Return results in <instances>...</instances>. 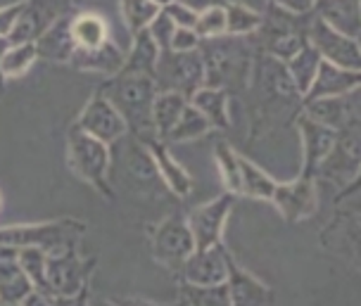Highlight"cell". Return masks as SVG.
<instances>
[{
  "label": "cell",
  "instance_id": "6da1fadb",
  "mask_svg": "<svg viewBox=\"0 0 361 306\" xmlns=\"http://www.w3.org/2000/svg\"><path fill=\"white\" fill-rule=\"evenodd\" d=\"M255 93V129H267L283 117H293L302 105V93L279 57L257 50L250 84Z\"/></svg>",
  "mask_w": 361,
  "mask_h": 306
},
{
  "label": "cell",
  "instance_id": "7a4b0ae2",
  "mask_svg": "<svg viewBox=\"0 0 361 306\" xmlns=\"http://www.w3.org/2000/svg\"><path fill=\"white\" fill-rule=\"evenodd\" d=\"M200 55L204 62V84L209 88H247L257 50L250 36L221 34L214 38H200Z\"/></svg>",
  "mask_w": 361,
  "mask_h": 306
},
{
  "label": "cell",
  "instance_id": "3957f363",
  "mask_svg": "<svg viewBox=\"0 0 361 306\" xmlns=\"http://www.w3.org/2000/svg\"><path fill=\"white\" fill-rule=\"evenodd\" d=\"M100 93L117 107L133 138H138L140 143L159 138L152 124V102L157 95L152 76L119 72L100 88Z\"/></svg>",
  "mask_w": 361,
  "mask_h": 306
},
{
  "label": "cell",
  "instance_id": "277c9868",
  "mask_svg": "<svg viewBox=\"0 0 361 306\" xmlns=\"http://www.w3.org/2000/svg\"><path fill=\"white\" fill-rule=\"evenodd\" d=\"M67 159L69 167L79 178L90 183L100 195L112 197L109 188V167H112V155H109V145L102 140L93 138L86 133L79 124H74L67 133Z\"/></svg>",
  "mask_w": 361,
  "mask_h": 306
},
{
  "label": "cell",
  "instance_id": "5b68a950",
  "mask_svg": "<svg viewBox=\"0 0 361 306\" xmlns=\"http://www.w3.org/2000/svg\"><path fill=\"white\" fill-rule=\"evenodd\" d=\"M154 86L157 91H176L190 98L204 84V62L200 50H159L154 67Z\"/></svg>",
  "mask_w": 361,
  "mask_h": 306
},
{
  "label": "cell",
  "instance_id": "8992f818",
  "mask_svg": "<svg viewBox=\"0 0 361 306\" xmlns=\"http://www.w3.org/2000/svg\"><path fill=\"white\" fill-rule=\"evenodd\" d=\"M309 15H312V12H309ZM305 36H307L309 46H314L316 53L321 55V60L331 62V65H338L343 69H354V72L361 69V48H359L357 38L328 27L324 19H319L316 15L307 17Z\"/></svg>",
  "mask_w": 361,
  "mask_h": 306
},
{
  "label": "cell",
  "instance_id": "52a82bcc",
  "mask_svg": "<svg viewBox=\"0 0 361 306\" xmlns=\"http://www.w3.org/2000/svg\"><path fill=\"white\" fill-rule=\"evenodd\" d=\"M93 261H81L76 254V247H67L60 252H48L45 257V278L57 297L62 299H79L83 295V288L88 283V273L93 269Z\"/></svg>",
  "mask_w": 361,
  "mask_h": 306
},
{
  "label": "cell",
  "instance_id": "ba28073f",
  "mask_svg": "<svg viewBox=\"0 0 361 306\" xmlns=\"http://www.w3.org/2000/svg\"><path fill=\"white\" fill-rule=\"evenodd\" d=\"M83 231L81 223L62 221L45 223V226H15L0 231V245L12 247H41L45 252H60L74 247Z\"/></svg>",
  "mask_w": 361,
  "mask_h": 306
},
{
  "label": "cell",
  "instance_id": "9c48e42d",
  "mask_svg": "<svg viewBox=\"0 0 361 306\" xmlns=\"http://www.w3.org/2000/svg\"><path fill=\"white\" fill-rule=\"evenodd\" d=\"M195 250V240L188 228V221L180 214H171L154 228L152 235V254L164 269L180 271L183 261Z\"/></svg>",
  "mask_w": 361,
  "mask_h": 306
},
{
  "label": "cell",
  "instance_id": "30bf717a",
  "mask_svg": "<svg viewBox=\"0 0 361 306\" xmlns=\"http://www.w3.org/2000/svg\"><path fill=\"white\" fill-rule=\"evenodd\" d=\"M72 0H24L15 29L10 31V43H36L60 17L67 15Z\"/></svg>",
  "mask_w": 361,
  "mask_h": 306
},
{
  "label": "cell",
  "instance_id": "8fae6325",
  "mask_svg": "<svg viewBox=\"0 0 361 306\" xmlns=\"http://www.w3.org/2000/svg\"><path fill=\"white\" fill-rule=\"evenodd\" d=\"M231 209H233V195L231 193H224L207 204H200V207L192 209V214L185 221H188L192 240H195V250L221 242V233Z\"/></svg>",
  "mask_w": 361,
  "mask_h": 306
},
{
  "label": "cell",
  "instance_id": "7c38bea8",
  "mask_svg": "<svg viewBox=\"0 0 361 306\" xmlns=\"http://www.w3.org/2000/svg\"><path fill=\"white\" fill-rule=\"evenodd\" d=\"M79 126L93 138L102 140L105 145L119 143L128 133L124 117H121L117 112V107H114L100 91L90 98L86 107H83V112L79 117Z\"/></svg>",
  "mask_w": 361,
  "mask_h": 306
},
{
  "label": "cell",
  "instance_id": "4fadbf2b",
  "mask_svg": "<svg viewBox=\"0 0 361 306\" xmlns=\"http://www.w3.org/2000/svg\"><path fill=\"white\" fill-rule=\"evenodd\" d=\"M271 202L283 214V219L290 223H298L309 219L316 212V183L314 178L300 176L298 181L276 183Z\"/></svg>",
  "mask_w": 361,
  "mask_h": 306
},
{
  "label": "cell",
  "instance_id": "5bb4252c",
  "mask_svg": "<svg viewBox=\"0 0 361 306\" xmlns=\"http://www.w3.org/2000/svg\"><path fill=\"white\" fill-rule=\"evenodd\" d=\"M228 257L226 247L221 242L202 250H192V254L183 261L180 266V278L185 283H195V285H219L226 283V273H228Z\"/></svg>",
  "mask_w": 361,
  "mask_h": 306
},
{
  "label": "cell",
  "instance_id": "9a60e30c",
  "mask_svg": "<svg viewBox=\"0 0 361 306\" xmlns=\"http://www.w3.org/2000/svg\"><path fill=\"white\" fill-rule=\"evenodd\" d=\"M302 105H305V114L309 119L319 121L333 131L359 124V88L343 95H331V98H316L302 102Z\"/></svg>",
  "mask_w": 361,
  "mask_h": 306
},
{
  "label": "cell",
  "instance_id": "2e32d148",
  "mask_svg": "<svg viewBox=\"0 0 361 306\" xmlns=\"http://www.w3.org/2000/svg\"><path fill=\"white\" fill-rule=\"evenodd\" d=\"M359 171V124L335 131L333 148L321 162L319 174L326 178H352Z\"/></svg>",
  "mask_w": 361,
  "mask_h": 306
},
{
  "label": "cell",
  "instance_id": "e0dca14e",
  "mask_svg": "<svg viewBox=\"0 0 361 306\" xmlns=\"http://www.w3.org/2000/svg\"><path fill=\"white\" fill-rule=\"evenodd\" d=\"M298 126L302 133V145H305V164H302V176L314 178L319 174L321 162L326 159V155L333 148L335 131L328 126L319 124V121L309 119L307 114H300Z\"/></svg>",
  "mask_w": 361,
  "mask_h": 306
},
{
  "label": "cell",
  "instance_id": "ac0fdd59",
  "mask_svg": "<svg viewBox=\"0 0 361 306\" xmlns=\"http://www.w3.org/2000/svg\"><path fill=\"white\" fill-rule=\"evenodd\" d=\"M361 84V74L354 69H343L338 65L321 60L319 72H316L312 86L302 95V102L316 100V98H331V95H343L350 91H357Z\"/></svg>",
  "mask_w": 361,
  "mask_h": 306
},
{
  "label": "cell",
  "instance_id": "d6986e66",
  "mask_svg": "<svg viewBox=\"0 0 361 306\" xmlns=\"http://www.w3.org/2000/svg\"><path fill=\"white\" fill-rule=\"evenodd\" d=\"M17 247L0 245V304H22L34 285L17 259Z\"/></svg>",
  "mask_w": 361,
  "mask_h": 306
},
{
  "label": "cell",
  "instance_id": "ffe728a7",
  "mask_svg": "<svg viewBox=\"0 0 361 306\" xmlns=\"http://www.w3.org/2000/svg\"><path fill=\"white\" fill-rule=\"evenodd\" d=\"M145 148L150 150V155H152V162H154V169H157L159 181H162L173 195H178V197L190 195L192 178L188 176V171H185L176 159L171 157V152H169V148H166L164 140L152 138L145 143Z\"/></svg>",
  "mask_w": 361,
  "mask_h": 306
},
{
  "label": "cell",
  "instance_id": "44dd1931",
  "mask_svg": "<svg viewBox=\"0 0 361 306\" xmlns=\"http://www.w3.org/2000/svg\"><path fill=\"white\" fill-rule=\"evenodd\" d=\"M124 60H126V55L121 53L117 43L105 41L98 48H88V50L74 48L67 62L76 69H83V72H98L105 76H114L121 72Z\"/></svg>",
  "mask_w": 361,
  "mask_h": 306
},
{
  "label": "cell",
  "instance_id": "7402d4cb",
  "mask_svg": "<svg viewBox=\"0 0 361 306\" xmlns=\"http://www.w3.org/2000/svg\"><path fill=\"white\" fill-rule=\"evenodd\" d=\"M226 288H228L231 304H271L274 302V292L271 288L257 280L252 273H247L245 269L235 264L228 257V273H226Z\"/></svg>",
  "mask_w": 361,
  "mask_h": 306
},
{
  "label": "cell",
  "instance_id": "603a6c76",
  "mask_svg": "<svg viewBox=\"0 0 361 306\" xmlns=\"http://www.w3.org/2000/svg\"><path fill=\"white\" fill-rule=\"evenodd\" d=\"M312 12L319 19H324L328 27L359 38V0H314Z\"/></svg>",
  "mask_w": 361,
  "mask_h": 306
},
{
  "label": "cell",
  "instance_id": "cb8c5ba5",
  "mask_svg": "<svg viewBox=\"0 0 361 306\" xmlns=\"http://www.w3.org/2000/svg\"><path fill=\"white\" fill-rule=\"evenodd\" d=\"M188 102L209 121L212 129H228V91L200 86Z\"/></svg>",
  "mask_w": 361,
  "mask_h": 306
},
{
  "label": "cell",
  "instance_id": "d4e9b609",
  "mask_svg": "<svg viewBox=\"0 0 361 306\" xmlns=\"http://www.w3.org/2000/svg\"><path fill=\"white\" fill-rule=\"evenodd\" d=\"M69 34H72L74 48H98L105 41H109L107 22L100 15L93 12H81L74 19H69Z\"/></svg>",
  "mask_w": 361,
  "mask_h": 306
},
{
  "label": "cell",
  "instance_id": "484cf974",
  "mask_svg": "<svg viewBox=\"0 0 361 306\" xmlns=\"http://www.w3.org/2000/svg\"><path fill=\"white\" fill-rule=\"evenodd\" d=\"M36 50H38V57H45V60L67 62L74 50L72 34H69V19L67 17L57 19L53 27L36 41Z\"/></svg>",
  "mask_w": 361,
  "mask_h": 306
},
{
  "label": "cell",
  "instance_id": "4316f807",
  "mask_svg": "<svg viewBox=\"0 0 361 306\" xmlns=\"http://www.w3.org/2000/svg\"><path fill=\"white\" fill-rule=\"evenodd\" d=\"M157 57H159V48H157V43L152 41V36L147 34V29L135 31V34H133L131 53L126 55L121 72H133V74L154 76V67H157Z\"/></svg>",
  "mask_w": 361,
  "mask_h": 306
},
{
  "label": "cell",
  "instance_id": "83f0119b",
  "mask_svg": "<svg viewBox=\"0 0 361 306\" xmlns=\"http://www.w3.org/2000/svg\"><path fill=\"white\" fill-rule=\"evenodd\" d=\"M188 105V98L176 91H157L152 102V124L159 138H166V133L171 131V126L176 124L180 112Z\"/></svg>",
  "mask_w": 361,
  "mask_h": 306
},
{
  "label": "cell",
  "instance_id": "f1b7e54d",
  "mask_svg": "<svg viewBox=\"0 0 361 306\" xmlns=\"http://www.w3.org/2000/svg\"><path fill=\"white\" fill-rule=\"evenodd\" d=\"M290 74V79L295 81V86H298V91L305 95L307 88L312 86L316 72H319V65H321V55L316 53L314 46H309V41L302 46L298 53H295L290 60L283 62Z\"/></svg>",
  "mask_w": 361,
  "mask_h": 306
},
{
  "label": "cell",
  "instance_id": "f546056e",
  "mask_svg": "<svg viewBox=\"0 0 361 306\" xmlns=\"http://www.w3.org/2000/svg\"><path fill=\"white\" fill-rule=\"evenodd\" d=\"M238 164H240V193L252 197V200H269L271 202V195H274V188H276L274 178L245 157L238 159Z\"/></svg>",
  "mask_w": 361,
  "mask_h": 306
},
{
  "label": "cell",
  "instance_id": "4dcf8cb0",
  "mask_svg": "<svg viewBox=\"0 0 361 306\" xmlns=\"http://www.w3.org/2000/svg\"><path fill=\"white\" fill-rule=\"evenodd\" d=\"M212 131V126H209V121L200 114L195 107L190 105H185V110L180 112V117L176 124L171 126V131L166 133V138H164V143H188V140H195V138H202L204 133H209Z\"/></svg>",
  "mask_w": 361,
  "mask_h": 306
},
{
  "label": "cell",
  "instance_id": "1f68e13d",
  "mask_svg": "<svg viewBox=\"0 0 361 306\" xmlns=\"http://www.w3.org/2000/svg\"><path fill=\"white\" fill-rule=\"evenodd\" d=\"M38 50L36 43H10L8 50L0 57V74L8 79H19L29 72V67L36 62Z\"/></svg>",
  "mask_w": 361,
  "mask_h": 306
},
{
  "label": "cell",
  "instance_id": "d6a6232c",
  "mask_svg": "<svg viewBox=\"0 0 361 306\" xmlns=\"http://www.w3.org/2000/svg\"><path fill=\"white\" fill-rule=\"evenodd\" d=\"M178 299L180 304H202V306H228L231 297H228V288L226 283L219 285H195V283H185L180 285L178 290Z\"/></svg>",
  "mask_w": 361,
  "mask_h": 306
},
{
  "label": "cell",
  "instance_id": "836d02e7",
  "mask_svg": "<svg viewBox=\"0 0 361 306\" xmlns=\"http://www.w3.org/2000/svg\"><path fill=\"white\" fill-rule=\"evenodd\" d=\"M226 34L231 36H252L262 27V15L243 3H226Z\"/></svg>",
  "mask_w": 361,
  "mask_h": 306
},
{
  "label": "cell",
  "instance_id": "e575fe53",
  "mask_svg": "<svg viewBox=\"0 0 361 306\" xmlns=\"http://www.w3.org/2000/svg\"><path fill=\"white\" fill-rule=\"evenodd\" d=\"M214 159H216L219 174H221L224 188L228 190L231 195H238L240 193V164H238L240 155H238L226 140H219L214 145Z\"/></svg>",
  "mask_w": 361,
  "mask_h": 306
},
{
  "label": "cell",
  "instance_id": "d590c367",
  "mask_svg": "<svg viewBox=\"0 0 361 306\" xmlns=\"http://www.w3.org/2000/svg\"><path fill=\"white\" fill-rule=\"evenodd\" d=\"M162 10L152 3V0H121V17H124L126 27L131 34L147 29L154 15Z\"/></svg>",
  "mask_w": 361,
  "mask_h": 306
},
{
  "label": "cell",
  "instance_id": "8d00e7d4",
  "mask_svg": "<svg viewBox=\"0 0 361 306\" xmlns=\"http://www.w3.org/2000/svg\"><path fill=\"white\" fill-rule=\"evenodd\" d=\"M195 34L200 38H214L226 34V12L224 5H214V8H207L202 12H197L195 19Z\"/></svg>",
  "mask_w": 361,
  "mask_h": 306
},
{
  "label": "cell",
  "instance_id": "74e56055",
  "mask_svg": "<svg viewBox=\"0 0 361 306\" xmlns=\"http://www.w3.org/2000/svg\"><path fill=\"white\" fill-rule=\"evenodd\" d=\"M173 31H176V24L171 22V17L166 15L164 10H159L157 15H154L152 22L147 24V34L152 36V41L157 43L159 50H169Z\"/></svg>",
  "mask_w": 361,
  "mask_h": 306
},
{
  "label": "cell",
  "instance_id": "f35d334b",
  "mask_svg": "<svg viewBox=\"0 0 361 306\" xmlns=\"http://www.w3.org/2000/svg\"><path fill=\"white\" fill-rule=\"evenodd\" d=\"M162 10L171 17V22L176 24V27H188V29L195 27L197 12H195V10H190V8H185V5H183V3H178V0H171V3H169V5H164Z\"/></svg>",
  "mask_w": 361,
  "mask_h": 306
},
{
  "label": "cell",
  "instance_id": "ab89813d",
  "mask_svg": "<svg viewBox=\"0 0 361 306\" xmlns=\"http://www.w3.org/2000/svg\"><path fill=\"white\" fill-rule=\"evenodd\" d=\"M200 46V36L195 34V29L188 27H176L171 36L169 50H178V53H185V50H197Z\"/></svg>",
  "mask_w": 361,
  "mask_h": 306
},
{
  "label": "cell",
  "instance_id": "60d3db41",
  "mask_svg": "<svg viewBox=\"0 0 361 306\" xmlns=\"http://www.w3.org/2000/svg\"><path fill=\"white\" fill-rule=\"evenodd\" d=\"M22 8H24V0H22V3L10 5V8H0V36H3V38H8L10 31L15 29V22H17Z\"/></svg>",
  "mask_w": 361,
  "mask_h": 306
},
{
  "label": "cell",
  "instance_id": "b9f144b4",
  "mask_svg": "<svg viewBox=\"0 0 361 306\" xmlns=\"http://www.w3.org/2000/svg\"><path fill=\"white\" fill-rule=\"evenodd\" d=\"M276 8L290 12V15H307L314 8V0H271Z\"/></svg>",
  "mask_w": 361,
  "mask_h": 306
},
{
  "label": "cell",
  "instance_id": "7bdbcfd3",
  "mask_svg": "<svg viewBox=\"0 0 361 306\" xmlns=\"http://www.w3.org/2000/svg\"><path fill=\"white\" fill-rule=\"evenodd\" d=\"M178 3H183L185 8H190L195 12H202L207 8H214V5H226L228 0H178Z\"/></svg>",
  "mask_w": 361,
  "mask_h": 306
},
{
  "label": "cell",
  "instance_id": "ee69618b",
  "mask_svg": "<svg viewBox=\"0 0 361 306\" xmlns=\"http://www.w3.org/2000/svg\"><path fill=\"white\" fill-rule=\"evenodd\" d=\"M8 46H10V41H8V38H3V36H0V57H3L5 50H8ZM0 84H3V74H0Z\"/></svg>",
  "mask_w": 361,
  "mask_h": 306
},
{
  "label": "cell",
  "instance_id": "f6af8a7d",
  "mask_svg": "<svg viewBox=\"0 0 361 306\" xmlns=\"http://www.w3.org/2000/svg\"><path fill=\"white\" fill-rule=\"evenodd\" d=\"M152 3H154V5H157V8H164V5H169V3H171V0H152Z\"/></svg>",
  "mask_w": 361,
  "mask_h": 306
}]
</instances>
